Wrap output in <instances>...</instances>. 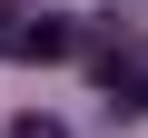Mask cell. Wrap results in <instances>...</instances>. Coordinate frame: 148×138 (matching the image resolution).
I'll return each mask as SVG.
<instances>
[{"label":"cell","instance_id":"cell-3","mask_svg":"<svg viewBox=\"0 0 148 138\" xmlns=\"http://www.w3.org/2000/svg\"><path fill=\"white\" fill-rule=\"evenodd\" d=\"M0 49H20V10H10V0H0Z\"/></svg>","mask_w":148,"mask_h":138},{"label":"cell","instance_id":"cell-2","mask_svg":"<svg viewBox=\"0 0 148 138\" xmlns=\"http://www.w3.org/2000/svg\"><path fill=\"white\" fill-rule=\"evenodd\" d=\"M10 138H59V118H40V109H30V118H20Z\"/></svg>","mask_w":148,"mask_h":138},{"label":"cell","instance_id":"cell-1","mask_svg":"<svg viewBox=\"0 0 148 138\" xmlns=\"http://www.w3.org/2000/svg\"><path fill=\"white\" fill-rule=\"evenodd\" d=\"M69 49H79L69 20H20V59H69Z\"/></svg>","mask_w":148,"mask_h":138},{"label":"cell","instance_id":"cell-4","mask_svg":"<svg viewBox=\"0 0 148 138\" xmlns=\"http://www.w3.org/2000/svg\"><path fill=\"white\" fill-rule=\"evenodd\" d=\"M138 109H148V89H138Z\"/></svg>","mask_w":148,"mask_h":138}]
</instances>
